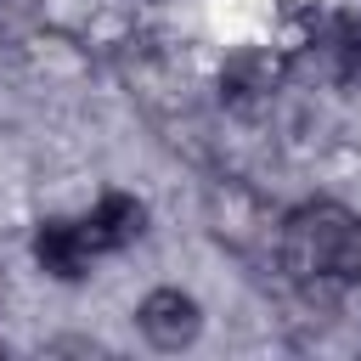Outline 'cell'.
Masks as SVG:
<instances>
[{"instance_id":"cell-1","label":"cell","mask_w":361,"mask_h":361,"mask_svg":"<svg viewBox=\"0 0 361 361\" xmlns=\"http://www.w3.org/2000/svg\"><path fill=\"white\" fill-rule=\"evenodd\" d=\"M276 265L310 305H338L361 288V209L338 197H299L276 220Z\"/></svg>"},{"instance_id":"cell-2","label":"cell","mask_w":361,"mask_h":361,"mask_svg":"<svg viewBox=\"0 0 361 361\" xmlns=\"http://www.w3.org/2000/svg\"><path fill=\"white\" fill-rule=\"evenodd\" d=\"M288 56H282V45H243V51H231L226 62H220V73H214V96H220V107L226 113H237V118H265L276 102H282V90H288Z\"/></svg>"},{"instance_id":"cell-3","label":"cell","mask_w":361,"mask_h":361,"mask_svg":"<svg viewBox=\"0 0 361 361\" xmlns=\"http://www.w3.org/2000/svg\"><path fill=\"white\" fill-rule=\"evenodd\" d=\"M282 56L288 62L293 56H316L322 73H327V85L361 96V0H344V6L322 11V17H310L299 28V39L282 45Z\"/></svg>"},{"instance_id":"cell-4","label":"cell","mask_w":361,"mask_h":361,"mask_svg":"<svg viewBox=\"0 0 361 361\" xmlns=\"http://www.w3.org/2000/svg\"><path fill=\"white\" fill-rule=\"evenodd\" d=\"M203 322H209L203 316V299L192 288H180V282H158V288H147L130 305V327L141 333L147 350H164V355L192 350L203 338Z\"/></svg>"},{"instance_id":"cell-5","label":"cell","mask_w":361,"mask_h":361,"mask_svg":"<svg viewBox=\"0 0 361 361\" xmlns=\"http://www.w3.org/2000/svg\"><path fill=\"white\" fill-rule=\"evenodd\" d=\"M79 226H85L96 259H118V254H130V248L147 237L152 209H147V197L130 192V186H102V192L79 209Z\"/></svg>"},{"instance_id":"cell-6","label":"cell","mask_w":361,"mask_h":361,"mask_svg":"<svg viewBox=\"0 0 361 361\" xmlns=\"http://www.w3.org/2000/svg\"><path fill=\"white\" fill-rule=\"evenodd\" d=\"M28 259H34V271L45 282H62V288H79L102 265L96 248H90V237H85V226H79V214H45V220H34Z\"/></svg>"}]
</instances>
